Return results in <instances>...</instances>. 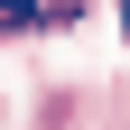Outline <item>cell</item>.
I'll return each mask as SVG.
<instances>
[{"label": "cell", "instance_id": "cell-1", "mask_svg": "<svg viewBox=\"0 0 130 130\" xmlns=\"http://www.w3.org/2000/svg\"><path fill=\"white\" fill-rule=\"evenodd\" d=\"M0 19H9V28H46V19H37V0H0Z\"/></svg>", "mask_w": 130, "mask_h": 130}, {"label": "cell", "instance_id": "cell-2", "mask_svg": "<svg viewBox=\"0 0 130 130\" xmlns=\"http://www.w3.org/2000/svg\"><path fill=\"white\" fill-rule=\"evenodd\" d=\"M121 28H130V0H121Z\"/></svg>", "mask_w": 130, "mask_h": 130}]
</instances>
